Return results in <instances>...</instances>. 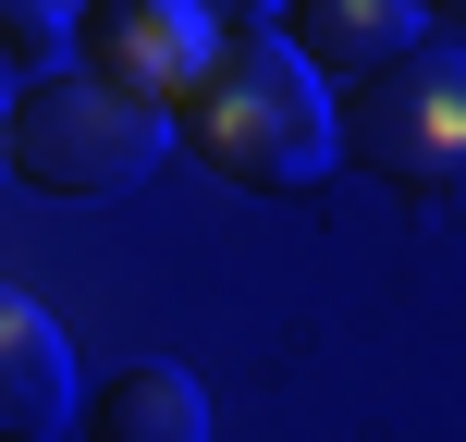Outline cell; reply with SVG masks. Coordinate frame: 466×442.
I'll return each instance as SVG.
<instances>
[{"instance_id":"6da1fadb","label":"cell","mask_w":466,"mask_h":442,"mask_svg":"<svg viewBox=\"0 0 466 442\" xmlns=\"http://www.w3.org/2000/svg\"><path fill=\"white\" fill-rule=\"evenodd\" d=\"M172 136H185L221 185L295 197V185H319V172L344 160V98H331V74L307 62L295 37H233L221 74L185 98V123H172Z\"/></svg>"},{"instance_id":"7a4b0ae2","label":"cell","mask_w":466,"mask_h":442,"mask_svg":"<svg viewBox=\"0 0 466 442\" xmlns=\"http://www.w3.org/2000/svg\"><path fill=\"white\" fill-rule=\"evenodd\" d=\"M0 148H13V185H37V197H136L147 172H160L172 123L136 111L123 87H98L86 62H49V74L13 87Z\"/></svg>"},{"instance_id":"3957f363","label":"cell","mask_w":466,"mask_h":442,"mask_svg":"<svg viewBox=\"0 0 466 442\" xmlns=\"http://www.w3.org/2000/svg\"><path fill=\"white\" fill-rule=\"evenodd\" d=\"M344 160L393 172V185L442 197L466 185V62L454 49H405V62L344 87Z\"/></svg>"},{"instance_id":"277c9868","label":"cell","mask_w":466,"mask_h":442,"mask_svg":"<svg viewBox=\"0 0 466 442\" xmlns=\"http://www.w3.org/2000/svg\"><path fill=\"white\" fill-rule=\"evenodd\" d=\"M221 49H233V25L209 0H86V25H74V62L160 123H185V98L221 74Z\"/></svg>"},{"instance_id":"5b68a950","label":"cell","mask_w":466,"mask_h":442,"mask_svg":"<svg viewBox=\"0 0 466 442\" xmlns=\"http://www.w3.org/2000/svg\"><path fill=\"white\" fill-rule=\"evenodd\" d=\"M74 442H209V394H197L172 356H136V369H111L86 394Z\"/></svg>"},{"instance_id":"8992f818","label":"cell","mask_w":466,"mask_h":442,"mask_svg":"<svg viewBox=\"0 0 466 442\" xmlns=\"http://www.w3.org/2000/svg\"><path fill=\"white\" fill-rule=\"evenodd\" d=\"M418 13H430V0H295L282 37H295L331 87H356V74H380V62L418 49Z\"/></svg>"},{"instance_id":"52a82bcc","label":"cell","mask_w":466,"mask_h":442,"mask_svg":"<svg viewBox=\"0 0 466 442\" xmlns=\"http://www.w3.org/2000/svg\"><path fill=\"white\" fill-rule=\"evenodd\" d=\"M86 406H74V356L62 332L37 320V307H0V442H49L74 430Z\"/></svg>"},{"instance_id":"ba28073f","label":"cell","mask_w":466,"mask_h":442,"mask_svg":"<svg viewBox=\"0 0 466 442\" xmlns=\"http://www.w3.org/2000/svg\"><path fill=\"white\" fill-rule=\"evenodd\" d=\"M62 25H86V0H0V37H13V62H25V74H49Z\"/></svg>"},{"instance_id":"9c48e42d","label":"cell","mask_w":466,"mask_h":442,"mask_svg":"<svg viewBox=\"0 0 466 442\" xmlns=\"http://www.w3.org/2000/svg\"><path fill=\"white\" fill-rule=\"evenodd\" d=\"M209 13L233 25V37H270V13H295V0H209Z\"/></svg>"},{"instance_id":"30bf717a","label":"cell","mask_w":466,"mask_h":442,"mask_svg":"<svg viewBox=\"0 0 466 442\" xmlns=\"http://www.w3.org/2000/svg\"><path fill=\"white\" fill-rule=\"evenodd\" d=\"M430 13H442V25H466V0H430Z\"/></svg>"}]
</instances>
